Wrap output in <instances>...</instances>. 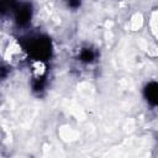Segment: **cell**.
<instances>
[{
  "mask_svg": "<svg viewBox=\"0 0 158 158\" xmlns=\"http://www.w3.org/2000/svg\"><path fill=\"white\" fill-rule=\"evenodd\" d=\"M30 51H31V53H32L38 60H42V59H44L46 57L49 56L51 46H49V42H48L47 40L36 38L35 41L31 42Z\"/></svg>",
  "mask_w": 158,
  "mask_h": 158,
  "instance_id": "obj_1",
  "label": "cell"
},
{
  "mask_svg": "<svg viewBox=\"0 0 158 158\" xmlns=\"http://www.w3.org/2000/svg\"><path fill=\"white\" fill-rule=\"evenodd\" d=\"M146 96H147L148 101H151L153 104H158V84H156V83L149 84L146 89Z\"/></svg>",
  "mask_w": 158,
  "mask_h": 158,
  "instance_id": "obj_2",
  "label": "cell"
},
{
  "mask_svg": "<svg viewBox=\"0 0 158 158\" xmlns=\"http://www.w3.org/2000/svg\"><path fill=\"white\" fill-rule=\"evenodd\" d=\"M16 19H17V21L20 23L27 22L28 19H30V10H28V7H21V9H19Z\"/></svg>",
  "mask_w": 158,
  "mask_h": 158,
  "instance_id": "obj_3",
  "label": "cell"
},
{
  "mask_svg": "<svg viewBox=\"0 0 158 158\" xmlns=\"http://www.w3.org/2000/svg\"><path fill=\"white\" fill-rule=\"evenodd\" d=\"M80 58H81V60L83 62H91L94 58H95V53L91 51V49H89V48H85V49H83L81 51V53H80Z\"/></svg>",
  "mask_w": 158,
  "mask_h": 158,
  "instance_id": "obj_4",
  "label": "cell"
}]
</instances>
